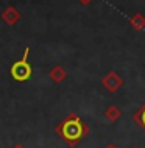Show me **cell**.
<instances>
[{
    "mask_svg": "<svg viewBox=\"0 0 145 148\" xmlns=\"http://www.w3.org/2000/svg\"><path fill=\"white\" fill-rule=\"evenodd\" d=\"M133 120H134V122L145 131V105L140 106L139 109L134 112V115H133Z\"/></svg>",
    "mask_w": 145,
    "mask_h": 148,
    "instance_id": "cell-8",
    "label": "cell"
},
{
    "mask_svg": "<svg viewBox=\"0 0 145 148\" xmlns=\"http://www.w3.org/2000/svg\"><path fill=\"white\" fill-rule=\"evenodd\" d=\"M133 148H139V147H133Z\"/></svg>",
    "mask_w": 145,
    "mask_h": 148,
    "instance_id": "cell-12",
    "label": "cell"
},
{
    "mask_svg": "<svg viewBox=\"0 0 145 148\" xmlns=\"http://www.w3.org/2000/svg\"><path fill=\"white\" fill-rule=\"evenodd\" d=\"M102 86H103L108 92L114 94V92H117L120 87L123 86V78L120 77L117 72L111 70V72H108V73L103 77V79H102Z\"/></svg>",
    "mask_w": 145,
    "mask_h": 148,
    "instance_id": "cell-3",
    "label": "cell"
},
{
    "mask_svg": "<svg viewBox=\"0 0 145 148\" xmlns=\"http://www.w3.org/2000/svg\"><path fill=\"white\" fill-rule=\"evenodd\" d=\"M104 148H117V145H114V143H108Z\"/></svg>",
    "mask_w": 145,
    "mask_h": 148,
    "instance_id": "cell-10",
    "label": "cell"
},
{
    "mask_svg": "<svg viewBox=\"0 0 145 148\" xmlns=\"http://www.w3.org/2000/svg\"><path fill=\"white\" fill-rule=\"evenodd\" d=\"M78 2L81 3V5H84V6H86V5H89V3L92 2V0H78Z\"/></svg>",
    "mask_w": 145,
    "mask_h": 148,
    "instance_id": "cell-9",
    "label": "cell"
},
{
    "mask_svg": "<svg viewBox=\"0 0 145 148\" xmlns=\"http://www.w3.org/2000/svg\"><path fill=\"white\" fill-rule=\"evenodd\" d=\"M55 133L58 134L69 147L74 148L89 134V126H87L75 112H70L61 123L56 125Z\"/></svg>",
    "mask_w": 145,
    "mask_h": 148,
    "instance_id": "cell-1",
    "label": "cell"
},
{
    "mask_svg": "<svg viewBox=\"0 0 145 148\" xmlns=\"http://www.w3.org/2000/svg\"><path fill=\"white\" fill-rule=\"evenodd\" d=\"M28 55H30V49L27 47L25 51H23V56L19 59V61H16L10 69L11 77H13V79H16L17 83H25L31 78L33 69H31L30 62H28Z\"/></svg>",
    "mask_w": 145,
    "mask_h": 148,
    "instance_id": "cell-2",
    "label": "cell"
},
{
    "mask_svg": "<svg viewBox=\"0 0 145 148\" xmlns=\"http://www.w3.org/2000/svg\"><path fill=\"white\" fill-rule=\"evenodd\" d=\"M48 77H50V79L53 83L59 84V83H63L64 79L67 78V72L63 66H55V67H52L50 72H48Z\"/></svg>",
    "mask_w": 145,
    "mask_h": 148,
    "instance_id": "cell-5",
    "label": "cell"
},
{
    "mask_svg": "<svg viewBox=\"0 0 145 148\" xmlns=\"http://www.w3.org/2000/svg\"><path fill=\"white\" fill-rule=\"evenodd\" d=\"M130 23H131V27L136 31H142L145 28V16L140 14V13L133 14L131 17H130Z\"/></svg>",
    "mask_w": 145,
    "mask_h": 148,
    "instance_id": "cell-6",
    "label": "cell"
},
{
    "mask_svg": "<svg viewBox=\"0 0 145 148\" xmlns=\"http://www.w3.org/2000/svg\"><path fill=\"white\" fill-rule=\"evenodd\" d=\"M13 148H25V147H23V145H21V143H16V145H14Z\"/></svg>",
    "mask_w": 145,
    "mask_h": 148,
    "instance_id": "cell-11",
    "label": "cell"
},
{
    "mask_svg": "<svg viewBox=\"0 0 145 148\" xmlns=\"http://www.w3.org/2000/svg\"><path fill=\"white\" fill-rule=\"evenodd\" d=\"M19 19H21V13H19L17 8L14 6H6L5 10H3L2 13V21L6 23V25H16V23L19 22Z\"/></svg>",
    "mask_w": 145,
    "mask_h": 148,
    "instance_id": "cell-4",
    "label": "cell"
},
{
    "mask_svg": "<svg viewBox=\"0 0 145 148\" xmlns=\"http://www.w3.org/2000/svg\"><path fill=\"white\" fill-rule=\"evenodd\" d=\"M120 115H122V111H120L115 105L108 106L106 111H104V117L109 120L111 123H115V122H117V120L120 119Z\"/></svg>",
    "mask_w": 145,
    "mask_h": 148,
    "instance_id": "cell-7",
    "label": "cell"
}]
</instances>
